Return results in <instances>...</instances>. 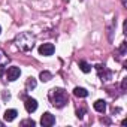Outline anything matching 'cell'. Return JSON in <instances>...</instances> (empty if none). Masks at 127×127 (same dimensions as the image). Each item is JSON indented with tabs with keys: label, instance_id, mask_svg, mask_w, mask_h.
I'll list each match as a JSON object with an SVG mask.
<instances>
[{
	"label": "cell",
	"instance_id": "14",
	"mask_svg": "<svg viewBox=\"0 0 127 127\" xmlns=\"http://www.w3.org/2000/svg\"><path fill=\"white\" fill-rule=\"evenodd\" d=\"M126 85H127V79H126V78H124V81H123V85H121V87H123V90H124V88H126Z\"/></svg>",
	"mask_w": 127,
	"mask_h": 127
},
{
	"label": "cell",
	"instance_id": "16",
	"mask_svg": "<svg viewBox=\"0 0 127 127\" xmlns=\"http://www.w3.org/2000/svg\"><path fill=\"white\" fill-rule=\"evenodd\" d=\"M0 33H2V27H0Z\"/></svg>",
	"mask_w": 127,
	"mask_h": 127
},
{
	"label": "cell",
	"instance_id": "3",
	"mask_svg": "<svg viewBox=\"0 0 127 127\" xmlns=\"http://www.w3.org/2000/svg\"><path fill=\"white\" fill-rule=\"evenodd\" d=\"M54 49H55V48H54L52 43H42V45L39 46V54L48 57V55H52V54H54Z\"/></svg>",
	"mask_w": 127,
	"mask_h": 127
},
{
	"label": "cell",
	"instance_id": "6",
	"mask_svg": "<svg viewBox=\"0 0 127 127\" xmlns=\"http://www.w3.org/2000/svg\"><path fill=\"white\" fill-rule=\"evenodd\" d=\"M24 106H26V111L32 114V112H34V111L37 109V102H36L34 99L29 97V99H26V103H24Z\"/></svg>",
	"mask_w": 127,
	"mask_h": 127
},
{
	"label": "cell",
	"instance_id": "2",
	"mask_svg": "<svg viewBox=\"0 0 127 127\" xmlns=\"http://www.w3.org/2000/svg\"><path fill=\"white\" fill-rule=\"evenodd\" d=\"M17 45L20 46V49L23 51H30L34 45V37L32 36V33H21L17 36Z\"/></svg>",
	"mask_w": 127,
	"mask_h": 127
},
{
	"label": "cell",
	"instance_id": "10",
	"mask_svg": "<svg viewBox=\"0 0 127 127\" xmlns=\"http://www.w3.org/2000/svg\"><path fill=\"white\" fill-rule=\"evenodd\" d=\"M78 66H79V69H81L84 73H88V72H91V66L88 64L87 61H79V64H78Z\"/></svg>",
	"mask_w": 127,
	"mask_h": 127
},
{
	"label": "cell",
	"instance_id": "9",
	"mask_svg": "<svg viewBox=\"0 0 127 127\" xmlns=\"http://www.w3.org/2000/svg\"><path fill=\"white\" fill-rule=\"evenodd\" d=\"M73 94H75L76 97H87V96H88V91H87L85 88H82V87H75Z\"/></svg>",
	"mask_w": 127,
	"mask_h": 127
},
{
	"label": "cell",
	"instance_id": "7",
	"mask_svg": "<svg viewBox=\"0 0 127 127\" xmlns=\"http://www.w3.org/2000/svg\"><path fill=\"white\" fill-rule=\"evenodd\" d=\"M93 106H94V109L97 112H105L106 111V102L105 100H96Z\"/></svg>",
	"mask_w": 127,
	"mask_h": 127
},
{
	"label": "cell",
	"instance_id": "8",
	"mask_svg": "<svg viewBox=\"0 0 127 127\" xmlns=\"http://www.w3.org/2000/svg\"><path fill=\"white\" fill-rule=\"evenodd\" d=\"M17 115H18V112H17L15 109H8V111L5 112V120H6V121H14V120L17 118Z\"/></svg>",
	"mask_w": 127,
	"mask_h": 127
},
{
	"label": "cell",
	"instance_id": "15",
	"mask_svg": "<svg viewBox=\"0 0 127 127\" xmlns=\"http://www.w3.org/2000/svg\"><path fill=\"white\" fill-rule=\"evenodd\" d=\"M2 126H3V123H2V121H0V127H2Z\"/></svg>",
	"mask_w": 127,
	"mask_h": 127
},
{
	"label": "cell",
	"instance_id": "12",
	"mask_svg": "<svg viewBox=\"0 0 127 127\" xmlns=\"http://www.w3.org/2000/svg\"><path fill=\"white\" fill-rule=\"evenodd\" d=\"M36 87V79L34 78H29L27 79V90H33Z\"/></svg>",
	"mask_w": 127,
	"mask_h": 127
},
{
	"label": "cell",
	"instance_id": "13",
	"mask_svg": "<svg viewBox=\"0 0 127 127\" xmlns=\"http://www.w3.org/2000/svg\"><path fill=\"white\" fill-rule=\"evenodd\" d=\"M21 126H36V123H34L33 120H24V121L21 123Z\"/></svg>",
	"mask_w": 127,
	"mask_h": 127
},
{
	"label": "cell",
	"instance_id": "11",
	"mask_svg": "<svg viewBox=\"0 0 127 127\" xmlns=\"http://www.w3.org/2000/svg\"><path fill=\"white\" fill-rule=\"evenodd\" d=\"M51 78H52V75H51L49 72H46V70H45V72H40V81H42V82H46V81H49Z\"/></svg>",
	"mask_w": 127,
	"mask_h": 127
},
{
	"label": "cell",
	"instance_id": "5",
	"mask_svg": "<svg viewBox=\"0 0 127 127\" xmlns=\"http://www.w3.org/2000/svg\"><path fill=\"white\" fill-rule=\"evenodd\" d=\"M20 75H21V70H20V67H17V66L9 67L8 72H6V76H8L9 81H15V79H18Z\"/></svg>",
	"mask_w": 127,
	"mask_h": 127
},
{
	"label": "cell",
	"instance_id": "4",
	"mask_svg": "<svg viewBox=\"0 0 127 127\" xmlns=\"http://www.w3.org/2000/svg\"><path fill=\"white\" fill-rule=\"evenodd\" d=\"M54 123H55V117H54L51 112H45V114L42 115V118H40V124L45 126V127H49V126H52Z\"/></svg>",
	"mask_w": 127,
	"mask_h": 127
},
{
	"label": "cell",
	"instance_id": "1",
	"mask_svg": "<svg viewBox=\"0 0 127 127\" xmlns=\"http://www.w3.org/2000/svg\"><path fill=\"white\" fill-rule=\"evenodd\" d=\"M49 99L55 108H63L67 103V93L63 88H52L49 93Z\"/></svg>",
	"mask_w": 127,
	"mask_h": 127
}]
</instances>
